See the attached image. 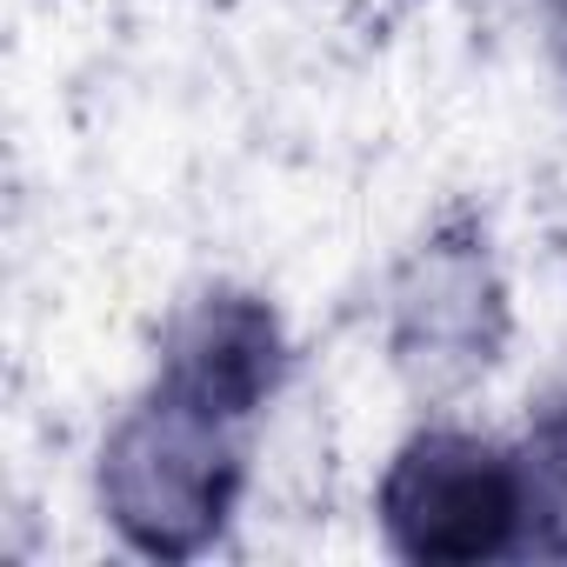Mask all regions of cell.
Segmentation results:
<instances>
[{"label":"cell","mask_w":567,"mask_h":567,"mask_svg":"<svg viewBox=\"0 0 567 567\" xmlns=\"http://www.w3.org/2000/svg\"><path fill=\"white\" fill-rule=\"evenodd\" d=\"M527 474L474 434H421L381 481V520L414 560H487L514 547L527 507Z\"/></svg>","instance_id":"cell-2"},{"label":"cell","mask_w":567,"mask_h":567,"mask_svg":"<svg viewBox=\"0 0 567 567\" xmlns=\"http://www.w3.org/2000/svg\"><path fill=\"white\" fill-rule=\"evenodd\" d=\"M227 427H234V414L161 381L154 401L107 447L114 520L147 554H187L220 527L234 481H240V454H234Z\"/></svg>","instance_id":"cell-1"}]
</instances>
